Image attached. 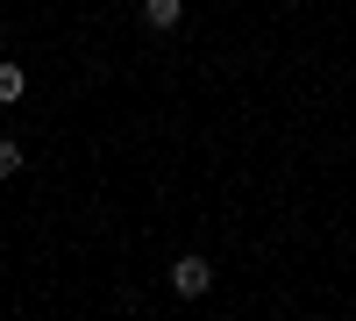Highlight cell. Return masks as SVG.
<instances>
[{
  "label": "cell",
  "instance_id": "obj_1",
  "mask_svg": "<svg viewBox=\"0 0 356 321\" xmlns=\"http://www.w3.org/2000/svg\"><path fill=\"white\" fill-rule=\"evenodd\" d=\"M164 279H171V293H178V300H207V293H214V265H207L200 250L171 257V272H164Z\"/></svg>",
  "mask_w": 356,
  "mask_h": 321
},
{
  "label": "cell",
  "instance_id": "obj_4",
  "mask_svg": "<svg viewBox=\"0 0 356 321\" xmlns=\"http://www.w3.org/2000/svg\"><path fill=\"white\" fill-rule=\"evenodd\" d=\"M29 164V150H22V143L15 136H0V179H15V171Z\"/></svg>",
  "mask_w": 356,
  "mask_h": 321
},
{
  "label": "cell",
  "instance_id": "obj_2",
  "mask_svg": "<svg viewBox=\"0 0 356 321\" xmlns=\"http://www.w3.org/2000/svg\"><path fill=\"white\" fill-rule=\"evenodd\" d=\"M178 22H186V0H143V29H157V36H171Z\"/></svg>",
  "mask_w": 356,
  "mask_h": 321
},
{
  "label": "cell",
  "instance_id": "obj_3",
  "mask_svg": "<svg viewBox=\"0 0 356 321\" xmlns=\"http://www.w3.org/2000/svg\"><path fill=\"white\" fill-rule=\"evenodd\" d=\"M22 93H29V72H22L15 57H8V65H0V107H15Z\"/></svg>",
  "mask_w": 356,
  "mask_h": 321
}]
</instances>
